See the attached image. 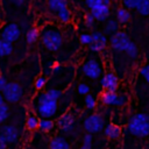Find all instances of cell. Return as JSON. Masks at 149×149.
Returning <instances> with one entry per match:
<instances>
[{
  "label": "cell",
  "instance_id": "6da1fadb",
  "mask_svg": "<svg viewBox=\"0 0 149 149\" xmlns=\"http://www.w3.org/2000/svg\"><path fill=\"white\" fill-rule=\"evenodd\" d=\"M34 108L41 119H51L58 109V102L49 98L47 92H42L34 100Z\"/></svg>",
  "mask_w": 149,
  "mask_h": 149
},
{
  "label": "cell",
  "instance_id": "7a4b0ae2",
  "mask_svg": "<svg viewBox=\"0 0 149 149\" xmlns=\"http://www.w3.org/2000/svg\"><path fill=\"white\" fill-rule=\"evenodd\" d=\"M40 38L42 41V44L49 51H57L63 43L61 30L52 24H48L42 29Z\"/></svg>",
  "mask_w": 149,
  "mask_h": 149
},
{
  "label": "cell",
  "instance_id": "3957f363",
  "mask_svg": "<svg viewBox=\"0 0 149 149\" xmlns=\"http://www.w3.org/2000/svg\"><path fill=\"white\" fill-rule=\"evenodd\" d=\"M128 132L137 137H146L149 135V115L146 113L134 114L128 122Z\"/></svg>",
  "mask_w": 149,
  "mask_h": 149
},
{
  "label": "cell",
  "instance_id": "277c9868",
  "mask_svg": "<svg viewBox=\"0 0 149 149\" xmlns=\"http://www.w3.org/2000/svg\"><path fill=\"white\" fill-rule=\"evenodd\" d=\"M81 73L90 79H98L102 76V66L95 58H88L81 65Z\"/></svg>",
  "mask_w": 149,
  "mask_h": 149
},
{
  "label": "cell",
  "instance_id": "5b68a950",
  "mask_svg": "<svg viewBox=\"0 0 149 149\" xmlns=\"http://www.w3.org/2000/svg\"><path fill=\"white\" fill-rule=\"evenodd\" d=\"M5 100L7 102H19L23 95V90L21 87V85L19 83H14V81H10L6 85L5 90L1 92Z\"/></svg>",
  "mask_w": 149,
  "mask_h": 149
},
{
  "label": "cell",
  "instance_id": "8992f818",
  "mask_svg": "<svg viewBox=\"0 0 149 149\" xmlns=\"http://www.w3.org/2000/svg\"><path fill=\"white\" fill-rule=\"evenodd\" d=\"M83 126H84V129L88 134L98 133V132L102 130V128H104V118L98 113H93L84 120Z\"/></svg>",
  "mask_w": 149,
  "mask_h": 149
},
{
  "label": "cell",
  "instance_id": "52a82bcc",
  "mask_svg": "<svg viewBox=\"0 0 149 149\" xmlns=\"http://www.w3.org/2000/svg\"><path fill=\"white\" fill-rule=\"evenodd\" d=\"M127 97L123 94H118L116 92L104 91L100 94V101L106 106H123L127 102Z\"/></svg>",
  "mask_w": 149,
  "mask_h": 149
},
{
  "label": "cell",
  "instance_id": "ba28073f",
  "mask_svg": "<svg viewBox=\"0 0 149 149\" xmlns=\"http://www.w3.org/2000/svg\"><path fill=\"white\" fill-rule=\"evenodd\" d=\"M129 42H130V40L128 38V36L125 31H118L114 35H112L109 38V44H111L112 49L115 51H123L125 52Z\"/></svg>",
  "mask_w": 149,
  "mask_h": 149
},
{
  "label": "cell",
  "instance_id": "9c48e42d",
  "mask_svg": "<svg viewBox=\"0 0 149 149\" xmlns=\"http://www.w3.org/2000/svg\"><path fill=\"white\" fill-rule=\"evenodd\" d=\"M20 35H21V30H20V27L16 23H8L1 30V40L6 41L10 44L13 42L17 41Z\"/></svg>",
  "mask_w": 149,
  "mask_h": 149
},
{
  "label": "cell",
  "instance_id": "30bf717a",
  "mask_svg": "<svg viewBox=\"0 0 149 149\" xmlns=\"http://www.w3.org/2000/svg\"><path fill=\"white\" fill-rule=\"evenodd\" d=\"M100 85L105 91L116 92V88L119 86V79L113 71H108L102 74L100 79Z\"/></svg>",
  "mask_w": 149,
  "mask_h": 149
},
{
  "label": "cell",
  "instance_id": "8fae6325",
  "mask_svg": "<svg viewBox=\"0 0 149 149\" xmlns=\"http://www.w3.org/2000/svg\"><path fill=\"white\" fill-rule=\"evenodd\" d=\"M0 135L6 141V143H15L19 140L20 132L14 125H5L0 128Z\"/></svg>",
  "mask_w": 149,
  "mask_h": 149
},
{
  "label": "cell",
  "instance_id": "7c38bea8",
  "mask_svg": "<svg viewBox=\"0 0 149 149\" xmlns=\"http://www.w3.org/2000/svg\"><path fill=\"white\" fill-rule=\"evenodd\" d=\"M91 35H92V43L88 47L90 50L94 51V52L102 51L107 47V43H108L107 37L105 36V34H102L101 31H94Z\"/></svg>",
  "mask_w": 149,
  "mask_h": 149
},
{
  "label": "cell",
  "instance_id": "4fadbf2b",
  "mask_svg": "<svg viewBox=\"0 0 149 149\" xmlns=\"http://www.w3.org/2000/svg\"><path fill=\"white\" fill-rule=\"evenodd\" d=\"M102 1H104V3L101 6H99L98 8L90 12L93 15L95 21H101V22L106 21L111 14V9H109V6L112 5L111 0H102Z\"/></svg>",
  "mask_w": 149,
  "mask_h": 149
},
{
  "label": "cell",
  "instance_id": "5bb4252c",
  "mask_svg": "<svg viewBox=\"0 0 149 149\" xmlns=\"http://www.w3.org/2000/svg\"><path fill=\"white\" fill-rule=\"evenodd\" d=\"M57 126L64 133L71 132L73 129V126H74V116L69 112L62 114L57 120Z\"/></svg>",
  "mask_w": 149,
  "mask_h": 149
},
{
  "label": "cell",
  "instance_id": "9a60e30c",
  "mask_svg": "<svg viewBox=\"0 0 149 149\" xmlns=\"http://www.w3.org/2000/svg\"><path fill=\"white\" fill-rule=\"evenodd\" d=\"M49 148L50 149H70V143L63 136H55L54 139H51Z\"/></svg>",
  "mask_w": 149,
  "mask_h": 149
},
{
  "label": "cell",
  "instance_id": "2e32d148",
  "mask_svg": "<svg viewBox=\"0 0 149 149\" xmlns=\"http://www.w3.org/2000/svg\"><path fill=\"white\" fill-rule=\"evenodd\" d=\"M104 133H105L106 137H108L111 140H114V139H118L121 135V128L119 126L114 125V123H109L104 128Z\"/></svg>",
  "mask_w": 149,
  "mask_h": 149
},
{
  "label": "cell",
  "instance_id": "e0dca14e",
  "mask_svg": "<svg viewBox=\"0 0 149 149\" xmlns=\"http://www.w3.org/2000/svg\"><path fill=\"white\" fill-rule=\"evenodd\" d=\"M115 20L119 22V24H126L130 20V12L123 7H119L115 13Z\"/></svg>",
  "mask_w": 149,
  "mask_h": 149
},
{
  "label": "cell",
  "instance_id": "ac0fdd59",
  "mask_svg": "<svg viewBox=\"0 0 149 149\" xmlns=\"http://www.w3.org/2000/svg\"><path fill=\"white\" fill-rule=\"evenodd\" d=\"M68 5L69 2L65 1V0H49L48 1V8L54 12V13H58L59 10L64 9V8H68Z\"/></svg>",
  "mask_w": 149,
  "mask_h": 149
},
{
  "label": "cell",
  "instance_id": "d6986e66",
  "mask_svg": "<svg viewBox=\"0 0 149 149\" xmlns=\"http://www.w3.org/2000/svg\"><path fill=\"white\" fill-rule=\"evenodd\" d=\"M40 36H41V31L38 30V28H35V27L30 28L26 34V41L28 44H33L40 38Z\"/></svg>",
  "mask_w": 149,
  "mask_h": 149
},
{
  "label": "cell",
  "instance_id": "ffe728a7",
  "mask_svg": "<svg viewBox=\"0 0 149 149\" xmlns=\"http://www.w3.org/2000/svg\"><path fill=\"white\" fill-rule=\"evenodd\" d=\"M55 127V122L51 119H40L38 122V129L43 133H49L54 129Z\"/></svg>",
  "mask_w": 149,
  "mask_h": 149
},
{
  "label": "cell",
  "instance_id": "44dd1931",
  "mask_svg": "<svg viewBox=\"0 0 149 149\" xmlns=\"http://www.w3.org/2000/svg\"><path fill=\"white\" fill-rule=\"evenodd\" d=\"M119 22L115 20V19H108L106 21V24H105V31L107 34H111V35H114L115 33L119 31Z\"/></svg>",
  "mask_w": 149,
  "mask_h": 149
},
{
  "label": "cell",
  "instance_id": "7402d4cb",
  "mask_svg": "<svg viewBox=\"0 0 149 149\" xmlns=\"http://www.w3.org/2000/svg\"><path fill=\"white\" fill-rule=\"evenodd\" d=\"M38 122H40V119L36 115L29 114L26 119V127L29 130H35V129L38 128Z\"/></svg>",
  "mask_w": 149,
  "mask_h": 149
},
{
  "label": "cell",
  "instance_id": "603a6c76",
  "mask_svg": "<svg viewBox=\"0 0 149 149\" xmlns=\"http://www.w3.org/2000/svg\"><path fill=\"white\" fill-rule=\"evenodd\" d=\"M13 51V45L0 38V57H5L10 55Z\"/></svg>",
  "mask_w": 149,
  "mask_h": 149
},
{
  "label": "cell",
  "instance_id": "cb8c5ba5",
  "mask_svg": "<svg viewBox=\"0 0 149 149\" xmlns=\"http://www.w3.org/2000/svg\"><path fill=\"white\" fill-rule=\"evenodd\" d=\"M136 10L141 15H149V0H137Z\"/></svg>",
  "mask_w": 149,
  "mask_h": 149
},
{
  "label": "cell",
  "instance_id": "d4e9b609",
  "mask_svg": "<svg viewBox=\"0 0 149 149\" xmlns=\"http://www.w3.org/2000/svg\"><path fill=\"white\" fill-rule=\"evenodd\" d=\"M57 17H58V20H59L61 22H63V23L70 22V20H71V12H70V9H69V8H64V9H62V10H59V12L57 13Z\"/></svg>",
  "mask_w": 149,
  "mask_h": 149
},
{
  "label": "cell",
  "instance_id": "484cf974",
  "mask_svg": "<svg viewBox=\"0 0 149 149\" xmlns=\"http://www.w3.org/2000/svg\"><path fill=\"white\" fill-rule=\"evenodd\" d=\"M130 58H133V59H135L136 57H137V55H139V49H137V47H136V44L134 43V42H129V44H128V47H127V49H126V51H125Z\"/></svg>",
  "mask_w": 149,
  "mask_h": 149
},
{
  "label": "cell",
  "instance_id": "4316f807",
  "mask_svg": "<svg viewBox=\"0 0 149 149\" xmlns=\"http://www.w3.org/2000/svg\"><path fill=\"white\" fill-rule=\"evenodd\" d=\"M84 102H85L86 108H88V109H94L97 107V99L93 94H87L84 99Z\"/></svg>",
  "mask_w": 149,
  "mask_h": 149
},
{
  "label": "cell",
  "instance_id": "83f0119b",
  "mask_svg": "<svg viewBox=\"0 0 149 149\" xmlns=\"http://www.w3.org/2000/svg\"><path fill=\"white\" fill-rule=\"evenodd\" d=\"M92 141H93L92 134H88V133L85 134L83 137V143L79 149H92Z\"/></svg>",
  "mask_w": 149,
  "mask_h": 149
},
{
  "label": "cell",
  "instance_id": "f1b7e54d",
  "mask_svg": "<svg viewBox=\"0 0 149 149\" xmlns=\"http://www.w3.org/2000/svg\"><path fill=\"white\" fill-rule=\"evenodd\" d=\"M45 92L49 95V98H51L52 100H56V101H58V99L63 95V92L61 90H58V88H49Z\"/></svg>",
  "mask_w": 149,
  "mask_h": 149
},
{
  "label": "cell",
  "instance_id": "f546056e",
  "mask_svg": "<svg viewBox=\"0 0 149 149\" xmlns=\"http://www.w3.org/2000/svg\"><path fill=\"white\" fill-rule=\"evenodd\" d=\"M90 86L86 84V83H80L79 85H78V87H77V91H78V93L80 94V95H87V94H90Z\"/></svg>",
  "mask_w": 149,
  "mask_h": 149
},
{
  "label": "cell",
  "instance_id": "4dcf8cb0",
  "mask_svg": "<svg viewBox=\"0 0 149 149\" xmlns=\"http://www.w3.org/2000/svg\"><path fill=\"white\" fill-rule=\"evenodd\" d=\"M79 41H80V43L83 45H88L90 47L91 43H92V35L91 34H87V33H84V34L80 35Z\"/></svg>",
  "mask_w": 149,
  "mask_h": 149
},
{
  "label": "cell",
  "instance_id": "1f68e13d",
  "mask_svg": "<svg viewBox=\"0 0 149 149\" xmlns=\"http://www.w3.org/2000/svg\"><path fill=\"white\" fill-rule=\"evenodd\" d=\"M84 23H85V26H86L87 28H92V27L94 26L95 20H94V17H93V15H92L91 13L85 14V17H84Z\"/></svg>",
  "mask_w": 149,
  "mask_h": 149
},
{
  "label": "cell",
  "instance_id": "d6a6232c",
  "mask_svg": "<svg viewBox=\"0 0 149 149\" xmlns=\"http://www.w3.org/2000/svg\"><path fill=\"white\" fill-rule=\"evenodd\" d=\"M45 85H47V78L44 76H40V77L36 78V80H35V87H36V90H42Z\"/></svg>",
  "mask_w": 149,
  "mask_h": 149
},
{
  "label": "cell",
  "instance_id": "836d02e7",
  "mask_svg": "<svg viewBox=\"0 0 149 149\" xmlns=\"http://www.w3.org/2000/svg\"><path fill=\"white\" fill-rule=\"evenodd\" d=\"M137 0H123L122 1V7L126 9H136Z\"/></svg>",
  "mask_w": 149,
  "mask_h": 149
},
{
  "label": "cell",
  "instance_id": "e575fe53",
  "mask_svg": "<svg viewBox=\"0 0 149 149\" xmlns=\"http://www.w3.org/2000/svg\"><path fill=\"white\" fill-rule=\"evenodd\" d=\"M140 74L149 83V64H147L140 69Z\"/></svg>",
  "mask_w": 149,
  "mask_h": 149
},
{
  "label": "cell",
  "instance_id": "d590c367",
  "mask_svg": "<svg viewBox=\"0 0 149 149\" xmlns=\"http://www.w3.org/2000/svg\"><path fill=\"white\" fill-rule=\"evenodd\" d=\"M50 71L54 73V74H58L61 71H62V65L59 63H55L50 66Z\"/></svg>",
  "mask_w": 149,
  "mask_h": 149
},
{
  "label": "cell",
  "instance_id": "8d00e7d4",
  "mask_svg": "<svg viewBox=\"0 0 149 149\" xmlns=\"http://www.w3.org/2000/svg\"><path fill=\"white\" fill-rule=\"evenodd\" d=\"M0 114H9L8 112V105L6 102L0 105Z\"/></svg>",
  "mask_w": 149,
  "mask_h": 149
},
{
  "label": "cell",
  "instance_id": "74e56055",
  "mask_svg": "<svg viewBox=\"0 0 149 149\" xmlns=\"http://www.w3.org/2000/svg\"><path fill=\"white\" fill-rule=\"evenodd\" d=\"M7 84H8V81L6 80V78L2 77V76H0V92H2L5 90V87H6Z\"/></svg>",
  "mask_w": 149,
  "mask_h": 149
},
{
  "label": "cell",
  "instance_id": "f35d334b",
  "mask_svg": "<svg viewBox=\"0 0 149 149\" xmlns=\"http://www.w3.org/2000/svg\"><path fill=\"white\" fill-rule=\"evenodd\" d=\"M0 149H7V143H6V141L2 139L1 135H0Z\"/></svg>",
  "mask_w": 149,
  "mask_h": 149
},
{
  "label": "cell",
  "instance_id": "ab89813d",
  "mask_svg": "<svg viewBox=\"0 0 149 149\" xmlns=\"http://www.w3.org/2000/svg\"><path fill=\"white\" fill-rule=\"evenodd\" d=\"M12 3H14V5H16V6H23V5H24V1H23V0H13Z\"/></svg>",
  "mask_w": 149,
  "mask_h": 149
},
{
  "label": "cell",
  "instance_id": "60d3db41",
  "mask_svg": "<svg viewBox=\"0 0 149 149\" xmlns=\"http://www.w3.org/2000/svg\"><path fill=\"white\" fill-rule=\"evenodd\" d=\"M8 118V114H0V125L3 123Z\"/></svg>",
  "mask_w": 149,
  "mask_h": 149
},
{
  "label": "cell",
  "instance_id": "b9f144b4",
  "mask_svg": "<svg viewBox=\"0 0 149 149\" xmlns=\"http://www.w3.org/2000/svg\"><path fill=\"white\" fill-rule=\"evenodd\" d=\"M3 102H5V98H3L2 93L0 92V105H1V104H3Z\"/></svg>",
  "mask_w": 149,
  "mask_h": 149
}]
</instances>
